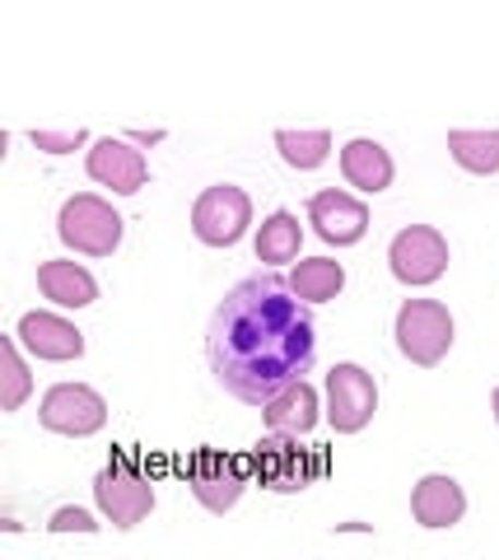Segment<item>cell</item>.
I'll list each match as a JSON object with an SVG mask.
<instances>
[{
    "label": "cell",
    "mask_w": 499,
    "mask_h": 560,
    "mask_svg": "<svg viewBox=\"0 0 499 560\" xmlns=\"http://www.w3.org/2000/svg\"><path fill=\"white\" fill-rule=\"evenodd\" d=\"M313 304H304L289 280L248 276L215 304L205 327V360L215 383L243 407H262L285 383L304 378L318 360Z\"/></svg>",
    "instance_id": "cell-1"
},
{
    "label": "cell",
    "mask_w": 499,
    "mask_h": 560,
    "mask_svg": "<svg viewBox=\"0 0 499 560\" xmlns=\"http://www.w3.org/2000/svg\"><path fill=\"white\" fill-rule=\"evenodd\" d=\"M57 238L75 257H112L127 238V220L117 215L112 201H103L98 191H80V197L61 201L57 215Z\"/></svg>",
    "instance_id": "cell-2"
},
{
    "label": "cell",
    "mask_w": 499,
    "mask_h": 560,
    "mask_svg": "<svg viewBox=\"0 0 499 560\" xmlns=\"http://www.w3.org/2000/svg\"><path fill=\"white\" fill-rule=\"evenodd\" d=\"M392 337H397V350L411 364L435 370V364L449 360L458 323H453L449 304H439V300H406L397 308V318H392Z\"/></svg>",
    "instance_id": "cell-3"
},
{
    "label": "cell",
    "mask_w": 499,
    "mask_h": 560,
    "mask_svg": "<svg viewBox=\"0 0 499 560\" xmlns=\"http://www.w3.org/2000/svg\"><path fill=\"white\" fill-rule=\"evenodd\" d=\"M248 463H252L257 486L275 490V495H299V490L313 486V477L322 471L313 448H304L299 434H281V430H266L262 440L252 444Z\"/></svg>",
    "instance_id": "cell-4"
},
{
    "label": "cell",
    "mask_w": 499,
    "mask_h": 560,
    "mask_svg": "<svg viewBox=\"0 0 499 560\" xmlns=\"http://www.w3.org/2000/svg\"><path fill=\"white\" fill-rule=\"evenodd\" d=\"M94 504L112 528L131 533L154 514V481L131 458H112L108 467H98V477H94Z\"/></svg>",
    "instance_id": "cell-5"
},
{
    "label": "cell",
    "mask_w": 499,
    "mask_h": 560,
    "mask_svg": "<svg viewBox=\"0 0 499 560\" xmlns=\"http://www.w3.org/2000/svg\"><path fill=\"white\" fill-rule=\"evenodd\" d=\"M322 411H326V425L336 434H359L373 420L378 411V383L365 364L355 360H341L326 370L322 383Z\"/></svg>",
    "instance_id": "cell-6"
},
{
    "label": "cell",
    "mask_w": 499,
    "mask_h": 560,
    "mask_svg": "<svg viewBox=\"0 0 499 560\" xmlns=\"http://www.w3.org/2000/svg\"><path fill=\"white\" fill-rule=\"evenodd\" d=\"M248 481H252V463L219 448H197L192 463H187V486H192V495L205 514H229L243 500Z\"/></svg>",
    "instance_id": "cell-7"
},
{
    "label": "cell",
    "mask_w": 499,
    "mask_h": 560,
    "mask_svg": "<svg viewBox=\"0 0 499 560\" xmlns=\"http://www.w3.org/2000/svg\"><path fill=\"white\" fill-rule=\"evenodd\" d=\"M43 430L66 434V440H90L108 425V397L90 383H51L38 401Z\"/></svg>",
    "instance_id": "cell-8"
},
{
    "label": "cell",
    "mask_w": 499,
    "mask_h": 560,
    "mask_svg": "<svg viewBox=\"0 0 499 560\" xmlns=\"http://www.w3.org/2000/svg\"><path fill=\"white\" fill-rule=\"evenodd\" d=\"M252 224V197L234 183H215L205 187L192 201V234L205 248H234Z\"/></svg>",
    "instance_id": "cell-9"
},
{
    "label": "cell",
    "mask_w": 499,
    "mask_h": 560,
    "mask_svg": "<svg viewBox=\"0 0 499 560\" xmlns=\"http://www.w3.org/2000/svg\"><path fill=\"white\" fill-rule=\"evenodd\" d=\"M388 267L411 290L435 285V280H443V271H449V238H443L435 224H406V230H397L388 243Z\"/></svg>",
    "instance_id": "cell-10"
},
{
    "label": "cell",
    "mask_w": 499,
    "mask_h": 560,
    "mask_svg": "<svg viewBox=\"0 0 499 560\" xmlns=\"http://www.w3.org/2000/svg\"><path fill=\"white\" fill-rule=\"evenodd\" d=\"M84 173H90L98 187H108L112 197H135V191L150 183V160L131 136H103L90 145V154H84Z\"/></svg>",
    "instance_id": "cell-11"
},
{
    "label": "cell",
    "mask_w": 499,
    "mask_h": 560,
    "mask_svg": "<svg viewBox=\"0 0 499 560\" xmlns=\"http://www.w3.org/2000/svg\"><path fill=\"white\" fill-rule=\"evenodd\" d=\"M308 224H313V234L322 243L355 248V243L369 234V206L346 187H322L308 197Z\"/></svg>",
    "instance_id": "cell-12"
},
{
    "label": "cell",
    "mask_w": 499,
    "mask_h": 560,
    "mask_svg": "<svg viewBox=\"0 0 499 560\" xmlns=\"http://www.w3.org/2000/svg\"><path fill=\"white\" fill-rule=\"evenodd\" d=\"M14 337L28 350L33 360H47V364H71L84 355V331L66 318V313H51V308H33L14 323Z\"/></svg>",
    "instance_id": "cell-13"
},
{
    "label": "cell",
    "mask_w": 499,
    "mask_h": 560,
    "mask_svg": "<svg viewBox=\"0 0 499 560\" xmlns=\"http://www.w3.org/2000/svg\"><path fill=\"white\" fill-rule=\"evenodd\" d=\"M462 514H467V490H462L458 477L449 471H429L411 486V518L420 523V528H458Z\"/></svg>",
    "instance_id": "cell-14"
},
{
    "label": "cell",
    "mask_w": 499,
    "mask_h": 560,
    "mask_svg": "<svg viewBox=\"0 0 499 560\" xmlns=\"http://www.w3.org/2000/svg\"><path fill=\"white\" fill-rule=\"evenodd\" d=\"M322 397L318 388L308 378H295V383H285L275 397L262 401V420H266V430H281V434H313V425L322 420Z\"/></svg>",
    "instance_id": "cell-15"
},
{
    "label": "cell",
    "mask_w": 499,
    "mask_h": 560,
    "mask_svg": "<svg viewBox=\"0 0 499 560\" xmlns=\"http://www.w3.org/2000/svg\"><path fill=\"white\" fill-rule=\"evenodd\" d=\"M341 178H346V187L365 191V197H378V191H388L392 178H397V164H392L388 145H378L369 136H355L341 145Z\"/></svg>",
    "instance_id": "cell-16"
},
{
    "label": "cell",
    "mask_w": 499,
    "mask_h": 560,
    "mask_svg": "<svg viewBox=\"0 0 499 560\" xmlns=\"http://www.w3.org/2000/svg\"><path fill=\"white\" fill-rule=\"evenodd\" d=\"M38 290L43 300H51L57 308H90L98 300V280L94 271L75 257H51L38 261Z\"/></svg>",
    "instance_id": "cell-17"
},
{
    "label": "cell",
    "mask_w": 499,
    "mask_h": 560,
    "mask_svg": "<svg viewBox=\"0 0 499 560\" xmlns=\"http://www.w3.org/2000/svg\"><path fill=\"white\" fill-rule=\"evenodd\" d=\"M299 248H304V224L295 210H271L252 238V253L262 267H295Z\"/></svg>",
    "instance_id": "cell-18"
},
{
    "label": "cell",
    "mask_w": 499,
    "mask_h": 560,
    "mask_svg": "<svg viewBox=\"0 0 499 560\" xmlns=\"http://www.w3.org/2000/svg\"><path fill=\"white\" fill-rule=\"evenodd\" d=\"M289 290L299 294L304 304H332L341 290H346V267L336 257H299L289 267Z\"/></svg>",
    "instance_id": "cell-19"
},
{
    "label": "cell",
    "mask_w": 499,
    "mask_h": 560,
    "mask_svg": "<svg viewBox=\"0 0 499 560\" xmlns=\"http://www.w3.org/2000/svg\"><path fill=\"white\" fill-rule=\"evenodd\" d=\"M449 154L458 168L476 173V178H490V173H499V127H453Z\"/></svg>",
    "instance_id": "cell-20"
},
{
    "label": "cell",
    "mask_w": 499,
    "mask_h": 560,
    "mask_svg": "<svg viewBox=\"0 0 499 560\" xmlns=\"http://www.w3.org/2000/svg\"><path fill=\"white\" fill-rule=\"evenodd\" d=\"M275 154L295 173H313L332 160V131L326 127H281L275 131Z\"/></svg>",
    "instance_id": "cell-21"
},
{
    "label": "cell",
    "mask_w": 499,
    "mask_h": 560,
    "mask_svg": "<svg viewBox=\"0 0 499 560\" xmlns=\"http://www.w3.org/2000/svg\"><path fill=\"white\" fill-rule=\"evenodd\" d=\"M28 397H33V374H28L24 346L20 337H5L0 341V411H20Z\"/></svg>",
    "instance_id": "cell-22"
},
{
    "label": "cell",
    "mask_w": 499,
    "mask_h": 560,
    "mask_svg": "<svg viewBox=\"0 0 499 560\" xmlns=\"http://www.w3.org/2000/svg\"><path fill=\"white\" fill-rule=\"evenodd\" d=\"M47 528L51 533H98V523L90 510H80V504H61V510L47 518Z\"/></svg>",
    "instance_id": "cell-23"
},
{
    "label": "cell",
    "mask_w": 499,
    "mask_h": 560,
    "mask_svg": "<svg viewBox=\"0 0 499 560\" xmlns=\"http://www.w3.org/2000/svg\"><path fill=\"white\" fill-rule=\"evenodd\" d=\"M84 140H90V136H84L80 127L75 131H33V145L47 150V154H71V150L84 145Z\"/></svg>",
    "instance_id": "cell-24"
},
{
    "label": "cell",
    "mask_w": 499,
    "mask_h": 560,
    "mask_svg": "<svg viewBox=\"0 0 499 560\" xmlns=\"http://www.w3.org/2000/svg\"><path fill=\"white\" fill-rule=\"evenodd\" d=\"M131 140H135V145H159L164 131H131Z\"/></svg>",
    "instance_id": "cell-25"
},
{
    "label": "cell",
    "mask_w": 499,
    "mask_h": 560,
    "mask_svg": "<svg viewBox=\"0 0 499 560\" xmlns=\"http://www.w3.org/2000/svg\"><path fill=\"white\" fill-rule=\"evenodd\" d=\"M490 411H495V425H499V388L490 393Z\"/></svg>",
    "instance_id": "cell-26"
}]
</instances>
